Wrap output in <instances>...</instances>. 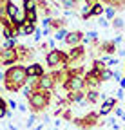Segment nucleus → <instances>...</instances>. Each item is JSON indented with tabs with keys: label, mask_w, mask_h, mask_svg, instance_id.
I'll use <instances>...</instances> for the list:
<instances>
[{
	"label": "nucleus",
	"mask_w": 125,
	"mask_h": 130,
	"mask_svg": "<svg viewBox=\"0 0 125 130\" xmlns=\"http://www.w3.org/2000/svg\"><path fill=\"white\" fill-rule=\"evenodd\" d=\"M27 81V71L24 65H13L6 71V78H4V83H6V89L11 90V92H17L20 90Z\"/></svg>",
	"instance_id": "nucleus-1"
},
{
	"label": "nucleus",
	"mask_w": 125,
	"mask_h": 130,
	"mask_svg": "<svg viewBox=\"0 0 125 130\" xmlns=\"http://www.w3.org/2000/svg\"><path fill=\"white\" fill-rule=\"evenodd\" d=\"M27 100H29L31 108H33L35 112H40V110L47 108V105L51 101V94H49V90H38V89H35Z\"/></svg>",
	"instance_id": "nucleus-2"
},
{
	"label": "nucleus",
	"mask_w": 125,
	"mask_h": 130,
	"mask_svg": "<svg viewBox=\"0 0 125 130\" xmlns=\"http://www.w3.org/2000/svg\"><path fill=\"white\" fill-rule=\"evenodd\" d=\"M85 87H87V81H85V76H82V71H73L67 74L65 89L69 92H84Z\"/></svg>",
	"instance_id": "nucleus-3"
},
{
	"label": "nucleus",
	"mask_w": 125,
	"mask_h": 130,
	"mask_svg": "<svg viewBox=\"0 0 125 130\" xmlns=\"http://www.w3.org/2000/svg\"><path fill=\"white\" fill-rule=\"evenodd\" d=\"M45 61H47V65H49L51 69H56V67H60V65H67L69 63V56L65 53L58 51V49H53V51L47 53Z\"/></svg>",
	"instance_id": "nucleus-4"
},
{
	"label": "nucleus",
	"mask_w": 125,
	"mask_h": 130,
	"mask_svg": "<svg viewBox=\"0 0 125 130\" xmlns=\"http://www.w3.org/2000/svg\"><path fill=\"white\" fill-rule=\"evenodd\" d=\"M100 114L98 112H92V114H89V116L87 118H80V119H76L74 123L78 125V126H80V128H85V130H89V128H92V126H96V125H103L100 119Z\"/></svg>",
	"instance_id": "nucleus-5"
},
{
	"label": "nucleus",
	"mask_w": 125,
	"mask_h": 130,
	"mask_svg": "<svg viewBox=\"0 0 125 130\" xmlns=\"http://www.w3.org/2000/svg\"><path fill=\"white\" fill-rule=\"evenodd\" d=\"M54 85H56L54 76H53V74H44V76L38 78V81H36L35 87H36L38 90H51Z\"/></svg>",
	"instance_id": "nucleus-6"
},
{
	"label": "nucleus",
	"mask_w": 125,
	"mask_h": 130,
	"mask_svg": "<svg viewBox=\"0 0 125 130\" xmlns=\"http://www.w3.org/2000/svg\"><path fill=\"white\" fill-rule=\"evenodd\" d=\"M84 38H85V35L82 31H71V32H67V36H65L64 42L67 45H71V47H76V45H80L84 42Z\"/></svg>",
	"instance_id": "nucleus-7"
},
{
	"label": "nucleus",
	"mask_w": 125,
	"mask_h": 130,
	"mask_svg": "<svg viewBox=\"0 0 125 130\" xmlns=\"http://www.w3.org/2000/svg\"><path fill=\"white\" fill-rule=\"evenodd\" d=\"M67 56H69V63H78V61H82L84 56H85V47H82V45L73 47L71 53H69Z\"/></svg>",
	"instance_id": "nucleus-8"
},
{
	"label": "nucleus",
	"mask_w": 125,
	"mask_h": 130,
	"mask_svg": "<svg viewBox=\"0 0 125 130\" xmlns=\"http://www.w3.org/2000/svg\"><path fill=\"white\" fill-rule=\"evenodd\" d=\"M25 71H27V78H40V76H44V69H42L40 63H31V65H27Z\"/></svg>",
	"instance_id": "nucleus-9"
},
{
	"label": "nucleus",
	"mask_w": 125,
	"mask_h": 130,
	"mask_svg": "<svg viewBox=\"0 0 125 130\" xmlns=\"http://www.w3.org/2000/svg\"><path fill=\"white\" fill-rule=\"evenodd\" d=\"M113 108H116V100H114V98H107V100H103L98 114H100V116H107Z\"/></svg>",
	"instance_id": "nucleus-10"
},
{
	"label": "nucleus",
	"mask_w": 125,
	"mask_h": 130,
	"mask_svg": "<svg viewBox=\"0 0 125 130\" xmlns=\"http://www.w3.org/2000/svg\"><path fill=\"white\" fill-rule=\"evenodd\" d=\"M103 11H105V7H103V4L102 2H94L92 4V7H91V16H100L103 14Z\"/></svg>",
	"instance_id": "nucleus-11"
},
{
	"label": "nucleus",
	"mask_w": 125,
	"mask_h": 130,
	"mask_svg": "<svg viewBox=\"0 0 125 130\" xmlns=\"http://www.w3.org/2000/svg\"><path fill=\"white\" fill-rule=\"evenodd\" d=\"M35 32V24H31V22H24L22 24V27H20V31H18V35H33Z\"/></svg>",
	"instance_id": "nucleus-12"
},
{
	"label": "nucleus",
	"mask_w": 125,
	"mask_h": 130,
	"mask_svg": "<svg viewBox=\"0 0 125 130\" xmlns=\"http://www.w3.org/2000/svg\"><path fill=\"white\" fill-rule=\"evenodd\" d=\"M24 18H25L27 22H31V24H36V20H38L36 9H27V11H24Z\"/></svg>",
	"instance_id": "nucleus-13"
},
{
	"label": "nucleus",
	"mask_w": 125,
	"mask_h": 130,
	"mask_svg": "<svg viewBox=\"0 0 125 130\" xmlns=\"http://www.w3.org/2000/svg\"><path fill=\"white\" fill-rule=\"evenodd\" d=\"M100 47H102V51L105 54H113L116 45H114V42H103V43H100Z\"/></svg>",
	"instance_id": "nucleus-14"
},
{
	"label": "nucleus",
	"mask_w": 125,
	"mask_h": 130,
	"mask_svg": "<svg viewBox=\"0 0 125 130\" xmlns=\"http://www.w3.org/2000/svg\"><path fill=\"white\" fill-rule=\"evenodd\" d=\"M98 98H102V94H100V92H96V90H89V92L85 94V100H87L89 103H94Z\"/></svg>",
	"instance_id": "nucleus-15"
},
{
	"label": "nucleus",
	"mask_w": 125,
	"mask_h": 130,
	"mask_svg": "<svg viewBox=\"0 0 125 130\" xmlns=\"http://www.w3.org/2000/svg\"><path fill=\"white\" fill-rule=\"evenodd\" d=\"M6 116H9L7 103H6V100H4V98L0 96V118H6Z\"/></svg>",
	"instance_id": "nucleus-16"
},
{
	"label": "nucleus",
	"mask_w": 125,
	"mask_h": 130,
	"mask_svg": "<svg viewBox=\"0 0 125 130\" xmlns=\"http://www.w3.org/2000/svg\"><path fill=\"white\" fill-rule=\"evenodd\" d=\"M113 74H114V72H113L111 69H103V71L100 72V79H102V81H109V79H113Z\"/></svg>",
	"instance_id": "nucleus-17"
},
{
	"label": "nucleus",
	"mask_w": 125,
	"mask_h": 130,
	"mask_svg": "<svg viewBox=\"0 0 125 130\" xmlns=\"http://www.w3.org/2000/svg\"><path fill=\"white\" fill-rule=\"evenodd\" d=\"M7 2L9 0H0V20H4V16H7Z\"/></svg>",
	"instance_id": "nucleus-18"
},
{
	"label": "nucleus",
	"mask_w": 125,
	"mask_h": 130,
	"mask_svg": "<svg viewBox=\"0 0 125 130\" xmlns=\"http://www.w3.org/2000/svg\"><path fill=\"white\" fill-rule=\"evenodd\" d=\"M67 32H69V31H65L64 27H62V29L54 31V38H56V40H65V36H67Z\"/></svg>",
	"instance_id": "nucleus-19"
},
{
	"label": "nucleus",
	"mask_w": 125,
	"mask_h": 130,
	"mask_svg": "<svg viewBox=\"0 0 125 130\" xmlns=\"http://www.w3.org/2000/svg\"><path fill=\"white\" fill-rule=\"evenodd\" d=\"M27 9H36V0H24V11Z\"/></svg>",
	"instance_id": "nucleus-20"
},
{
	"label": "nucleus",
	"mask_w": 125,
	"mask_h": 130,
	"mask_svg": "<svg viewBox=\"0 0 125 130\" xmlns=\"http://www.w3.org/2000/svg\"><path fill=\"white\" fill-rule=\"evenodd\" d=\"M17 45V40L15 38H6V43H4V49H13Z\"/></svg>",
	"instance_id": "nucleus-21"
},
{
	"label": "nucleus",
	"mask_w": 125,
	"mask_h": 130,
	"mask_svg": "<svg viewBox=\"0 0 125 130\" xmlns=\"http://www.w3.org/2000/svg\"><path fill=\"white\" fill-rule=\"evenodd\" d=\"M62 4L67 9H73V7H76V0H62Z\"/></svg>",
	"instance_id": "nucleus-22"
},
{
	"label": "nucleus",
	"mask_w": 125,
	"mask_h": 130,
	"mask_svg": "<svg viewBox=\"0 0 125 130\" xmlns=\"http://www.w3.org/2000/svg\"><path fill=\"white\" fill-rule=\"evenodd\" d=\"M123 25H125V24H123L121 18H114V22H113V27H114V29H123Z\"/></svg>",
	"instance_id": "nucleus-23"
},
{
	"label": "nucleus",
	"mask_w": 125,
	"mask_h": 130,
	"mask_svg": "<svg viewBox=\"0 0 125 130\" xmlns=\"http://www.w3.org/2000/svg\"><path fill=\"white\" fill-rule=\"evenodd\" d=\"M114 11H116V7H105V14H107V18H114Z\"/></svg>",
	"instance_id": "nucleus-24"
},
{
	"label": "nucleus",
	"mask_w": 125,
	"mask_h": 130,
	"mask_svg": "<svg viewBox=\"0 0 125 130\" xmlns=\"http://www.w3.org/2000/svg\"><path fill=\"white\" fill-rule=\"evenodd\" d=\"M7 107H11V108H17L18 105H17V101H15V100H11V101H7Z\"/></svg>",
	"instance_id": "nucleus-25"
},
{
	"label": "nucleus",
	"mask_w": 125,
	"mask_h": 130,
	"mask_svg": "<svg viewBox=\"0 0 125 130\" xmlns=\"http://www.w3.org/2000/svg\"><path fill=\"white\" fill-rule=\"evenodd\" d=\"M100 24H102V27H109V22L105 18H100Z\"/></svg>",
	"instance_id": "nucleus-26"
},
{
	"label": "nucleus",
	"mask_w": 125,
	"mask_h": 130,
	"mask_svg": "<svg viewBox=\"0 0 125 130\" xmlns=\"http://www.w3.org/2000/svg\"><path fill=\"white\" fill-rule=\"evenodd\" d=\"M0 36H4V20H0Z\"/></svg>",
	"instance_id": "nucleus-27"
},
{
	"label": "nucleus",
	"mask_w": 125,
	"mask_h": 130,
	"mask_svg": "<svg viewBox=\"0 0 125 130\" xmlns=\"http://www.w3.org/2000/svg\"><path fill=\"white\" fill-rule=\"evenodd\" d=\"M33 123H35V116H31L29 121H27V126H33Z\"/></svg>",
	"instance_id": "nucleus-28"
},
{
	"label": "nucleus",
	"mask_w": 125,
	"mask_h": 130,
	"mask_svg": "<svg viewBox=\"0 0 125 130\" xmlns=\"http://www.w3.org/2000/svg\"><path fill=\"white\" fill-rule=\"evenodd\" d=\"M116 114H118L120 118H123V114H125V110H121V108H116Z\"/></svg>",
	"instance_id": "nucleus-29"
},
{
	"label": "nucleus",
	"mask_w": 125,
	"mask_h": 130,
	"mask_svg": "<svg viewBox=\"0 0 125 130\" xmlns=\"http://www.w3.org/2000/svg\"><path fill=\"white\" fill-rule=\"evenodd\" d=\"M123 90H125V89H120V90H118V92H116V98H118V100H120V98H121V96H123Z\"/></svg>",
	"instance_id": "nucleus-30"
},
{
	"label": "nucleus",
	"mask_w": 125,
	"mask_h": 130,
	"mask_svg": "<svg viewBox=\"0 0 125 130\" xmlns=\"http://www.w3.org/2000/svg\"><path fill=\"white\" fill-rule=\"evenodd\" d=\"M120 87H121V89H125V78H121V79H120Z\"/></svg>",
	"instance_id": "nucleus-31"
},
{
	"label": "nucleus",
	"mask_w": 125,
	"mask_h": 130,
	"mask_svg": "<svg viewBox=\"0 0 125 130\" xmlns=\"http://www.w3.org/2000/svg\"><path fill=\"white\" fill-rule=\"evenodd\" d=\"M113 42H114V45H118V43H120V42H121V38H120V36H116V38H114V40H113Z\"/></svg>",
	"instance_id": "nucleus-32"
},
{
	"label": "nucleus",
	"mask_w": 125,
	"mask_h": 130,
	"mask_svg": "<svg viewBox=\"0 0 125 130\" xmlns=\"http://www.w3.org/2000/svg\"><path fill=\"white\" fill-rule=\"evenodd\" d=\"M18 110H22V112H25V110H27V107H25V105H18Z\"/></svg>",
	"instance_id": "nucleus-33"
}]
</instances>
